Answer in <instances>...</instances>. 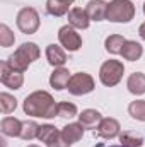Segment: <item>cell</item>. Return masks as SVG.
Wrapping results in <instances>:
<instances>
[{"label": "cell", "mask_w": 145, "mask_h": 147, "mask_svg": "<svg viewBox=\"0 0 145 147\" xmlns=\"http://www.w3.org/2000/svg\"><path fill=\"white\" fill-rule=\"evenodd\" d=\"M24 113L39 118H53L58 115V105L46 91H36L24 99Z\"/></svg>", "instance_id": "cell-1"}, {"label": "cell", "mask_w": 145, "mask_h": 147, "mask_svg": "<svg viewBox=\"0 0 145 147\" xmlns=\"http://www.w3.org/2000/svg\"><path fill=\"white\" fill-rule=\"evenodd\" d=\"M39 58V48L36 46V43H22L10 57H9V65L19 72L28 70V67Z\"/></svg>", "instance_id": "cell-2"}, {"label": "cell", "mask_w": 145, "mask_h": 147, "mask_svg": "<svg viewBox=\"0 0 145 147\" xmlns=\"http://www.w3.org/2000/svg\"><path fill=\"white\" fill-rule=\"evenodd\" d=\"M135 17V5L130 0H113L108 3L106 19L111 22H130Z\"/></svg>", "instance_id": "cell-3"}, {"label": "cell", "mask_w": 145, "mask_h": 147, "mask_svg": "<svg viewBox=\"0 0 145 147\" xmlns=\"http://www.w3.org/2000/svg\"><path fill=\"white\" fill-rule=\"evenodd\" d=\"M123 72H125V67L119 60H106L99 69V79L104 86L113 87L121 80Z\"/></svg>", "instance_id": "cell-4"}, {"label": "cell", "mask_w": 145, "mask_h": 147, "mask_svg": "<svg viewBox=\"0 0 145 147\" xmlns=\"http://www.w3.org/2000/svg\"><path fill=\"white\" fill-rule=\"evenodd\" d=\"M15 22H17V28H19L21 33L34 34L38 31V28H39V14L33 7H24V9L19 10Z\"/></svg>", "instance_id": "cell-5"}, {"label": "cell", "mask_w": 145, "mask_h": 147, "mask_svg": "<svg viewBox=\"0 0 145 147\" xmlns=\"http://www.w3.org/2000/svg\"><path fill=\"white\" fill-rule=\"evenodd\" d=\"M68 92L73 96H84V94H89L94 91V79L85 72H79L73 74L68 80V86H67Z\"/></svg>", "instance_id": "cell-6"}, {"label": "cell", "mask_w": 145, "mask_h": 147, "mask_svg": "<svg viewBox=\"0 0 145 147\" xmlns=\"http://www.w3.org/2000/svg\"><path fill=\"white\" fill-rule=\"evenodd\" d=\"M0 80L9 89H21L24 84V75L22 72L12 69L9 62H2L0 63Z\"/></svg>", "instance_id": "cell-7"}, {"label": "cell", "mask_w": 145, "mask_h": 147, "mask_svg": "<svg viewBox=\"0 0 145 147\" xmlns=\"http://www.w3.org/2000/svg\"><path fill=\"white\" fill-rule=\"evenodd\" d=\"M38 139L41 142H44L46 147H70L62 137V132L56 130L53 125H41L39 127V134Z\"/></svg>", "instance_id": "cell-8"}, {"label": "cell", "mask_w": 145, "mask_h": 147, "mask_svg": "<svg viewBox=\"0 0 145 147\" xmlns=\"http://www.w3.org/2000/svg\"><path fill=\"white\" fill-rule=\"evenodd\" d=\"M58 39L62 43L63 48H67L68 51H77L82 46V38L79 36V33L73 29L72 26H63L58 31Z\"/></svg>", "instance_id": "cell-9"}, {"label": "cell", "mask_w": 145, "mask_h": 147, "mask_svg": "<svg viewBox=\"0 0 145 147\" xmlns=\"http://www.w3.org/2000/svg\"><path fill=\"white\" fill-rule=\"evenodd\" d=\"M119 121L114 120V118H103L99 127H97V135L101 139H106V140H111L114 137L119 135Z\"/></svg>", "instance_id": "cell-10"}, {"label": "cell", "mask_w": 145, "mask_h": 147, "mask_svg": "<svg viewBox=\"0 0 145 147\" xmlns=\"http://www.w3.org/2000/svg\"><path fill=\"white\" fill-rule=\"evenodd\" d=\"M85 12L91 21H104L106 12H108V3L103 0H91V2H87Z\"/></svg>", "instance_id": "cell-11"}, {"label": "cell", "mask_w": 145, "mask_h": 147, "mask_svg": "<svg viewBox=\"0 0 145 147\" xmlns=\"http://www.w3.org/2000/svg\"><path fill=\"white\" fill-rule=\"evenodd\" d=\"M101 120H103V116H101V113L97 110H84L79 115V123L84 128H87V130L97 128L99 123H101Z\"/></svg>", "instance_id": "cell-12"}, {"label": "cell", "mask_w": 145, "mask_h": 147, "mask_svg": "<svg viewBox=\"0 0 145 147\" xmlns=\"http://www.w3.org/2000/svg\"><path fill=\"white\" fill-rule=\"evenodd\" d=\"M89 22H91V19H89V16H87L85 10H82V9H79V7L68 10V24H70L72 28L87 29V28H89Z\"/></svg>", "instance_id": "cell-13"}, {"label": "cell", "mask_w": 145, "mask_h": 147, "mask_svg": "<svg viewBox=\"0 0 145 147\" xmlns=\"http://www.w3.org/2000/svg\"><path fill=\"white\" fill-rule=\"evenodd\" d=\"M0 130L3 135L9 137H21V130H22V121L14 118V116H5L0 121Z\"/></svg>", "instance_id": "cell-14"}, {"label": "cell", "mask_w": 145, "mask_h": 147, "mask_svg": "<svg viewBox=\"0 0 145 147\" xmlns=\"http://www.w3.org/2000/svg\"><path fill=\"white\" fill-rule=\"evenodd\" d=\"M68 80H70V72H68L67 69H63V67L55 69L53 74L50 75V84H51V87L56 89V91L65 89V87L68 86Z\"/></svg>", "instance_id": "cell-15"}, {"label": "cell", "mask_w": 145, "mask_h": 147, "mask_svg": "<svg viewBox=\"0 0 145 147\" xmlns=\"http://www.w3.org/2000/svg\"><path fill=\"white\" fill-rule=\"evenodd\" d=\"M46 58H48V63L53 67H62L67 62V55L62 50V46H58V45H48L46 46Z\"/></svg>", "instance_id": "cell-16"}, {"label": "cell", "mask_w": 145, "mask_h": 147, "mask_svg": "<svg viewBox=\"0 0 145 147\" xmlns=\"http://www.w3.org/2000/svg\"><path fill=\"white\" fill-rule=\"evenodd\" d=\"M82 135H84V127L80 123H70V125L63 127V130H62V137L68 146L79 142L82 139Z\"/></svg>", "instance_id": "cell-17"}, {"label": "cell", "mask_w": 145, "mask_h": 147, "mask_svg": "<svg viewBox=\"0 0 145 147\" xmlns=\"http://www.w3.org/2000/svg\"><path fill=\"white\" fill-rule=\"evenodd\" d=\"M126 87L132 94L135 96H142L145 92V74L142 72H133L128 80H126Z\"/></svg>", "instance_id": "cell-18"}, {"label": "cell", "mask_w": 145, "mask_h": 147, "mask_svg": "<svg viewBox=\"0 0 145 147\" xmlns=\"http://www.w3.org/2000/svg\"><path fill=\"white\" fill-rule=\"evenodd\" d=\"M142 53H144V48L137 41H126L125 46H123V50H121L123 58L125 60H130V62H137L142 57Z\"/></svg>", "instance_id": "cell-19"}, {"label": "cell", "mask_w": 145, "mask_h": 147, "mask_svg": "<svg viewBox=\"0 0 145 147\" xmlns=\"http://www.w3.org/2000/svg\"><path fill=\"white\" fill-rule=\"evenodd\" d=\"M125 43H126V39L123 36H119V34H111V36H108L106 41H104V48H106V51L111 53V55H121V50H123Z\"/></svg>", "instance_id": "cell-20"}, {"label": "cell", "mask_w": 145, "mask_h": 147, "mask_svg": "<svg viewBox=\"0 0 145 147\" xmlns=\"http://www.w3.org/2000/svg\"><path fill=\"white\" fill-rule=\"evenodd\" d=\"M46 12L55 17L65 16L68 14V3H63L60 0H46Z\"/></svg>", "instance_id": "cell-21"}, {"label": "cell", "mask_w": 145, "mask_h": 147, "mask_svg": "<svg viewBox=\"0 0 145 147\" xmlns=\"http://www.w3.org/2000/svg\"><path fill=\"white\" fill-rule=\"evenodd\" d=\"M119 142L125 147H142L144 139L142 135H137L135 132H123L119 134Z\"/></svg>", "instance_id": "cell-22"}, {"label": "cell", "mask_w": 145, "mask_h": 147, "mask_svg": "<svg viewBox=\"0 0 145 147\" xmlns=\"http://www.w3.org/2000/svg\"><path fill=\"white\" fill-rule=\"evenodd\" d=\"M128 113L132 118H135L138 121H145V101H142V99L132 101L128 105Z\"/></svg>", "instance_id": "cell-23"}, {"label": "cell", "mask_w": 145, "mask_h": 147, "mask_svg": "<svg viewBox=\"0 0 145 147\" xmlns=\"http://www.w3.org/2000/svg\"><path fill=\"white\" fill-rule=\"evenodd\" d=\"M39 134V125L36 121H22V130H21V139L24 140H33Z\"/></svg>", "instance_id": "cell-24"}, {"label": "cell", "mask_w": 145, "mask_h": 147, "mask_svg": "<svg viewBox=\"0 0 145 147\" xmlns=\"http://www.w3.org/2000/svg\"><path fill=\"white\" fill-rule=\"evenodd\" d=\"M15 108H17L15 98L10 96V94H7V92H2L0 94V110H2V113L3 115H9V113H12Z\"/></svg>", "instance_id": "cell-25"}, {"label": "cell", "mask_w": 145, "mask_h": 147, "mask_svg": "<svg viewBox=\"0 0 145 147\" xmlns=\"http://www.w3.org/2000/svg\"><path fill=\"white\" fill-rule=\"evenodd\" d=\"M14 41H15V36L10 31V28L7 24H0V45L3 48H7V46H12Z\"/></svg>", "instance_id": "cell-26"}, {"label": "cell", "mask_w": 145, "mask_h": 147, "mask_svg": "<svg viewBox=\"0 0 145 147\" xmlns=\"http://www.w3.org/2000/svg\"><path fill=\"white\" fill-rule=\"evenodd\" d=\"M75 115H77V106L73 103H67V101L58 103V116H62V118H73Z\"/></svg>", "instance_id": "cell-27"}, {"label": "cell", "mask_w": 145, "mask_h": 147, "mask_svg": "<svg viewBox=\"0 0 145 147\" xmlns=\"http://www.w3.org/2000/svg\"><path fill=\"white\" fill-rule=\"evenodd\" d=\"M138 34H140V38H142V39H145V22H142V24H140V28H138Z\"/></svg>", "instance_id": "cell-28"}, {"label": "cell", "mask_w": 145, "mask_h": 147, "mask_svg": "<svg viewBox=\"0 0 145 147\" xmlns=\"http://www.w3.org/2000/svg\"><path fill=\"white\" fill-rule=\"evenodd\" d=\"M60 2H63V3H68V5H70L72 2H75V0H60Z\"/></svg>", "instance_id": "cell-29"}, {"label": "cell", "mask_w": 145, "mask_h": 147, "mask_svg": "<svg viewBox=\"0 0 145 147\" xmlns=\"http://www.w3.org/2000/svg\"><path fill=\"white\" fill-rule=\"evenodd\" d=\"M109 147H125V146H109Z\"/></svg>", "instance_id": "cell-30"}, {"label": "cell", "mask_w": 145, "mask_h": 147, "mask_svg": "<svg viewBox=\"0 0 145 147\" xmlns=\"http://www.w3.org/2000/svg\"><path fill=\"white\" fill-rule=\"evenodd\" d=\"M28 147H39V146H28Z\"/></svg>", "instance_id": "cell-31"}, {"label": "cell", "mask_w": 145, "mask_h": 147, "mask_svg": "<svg viewBox=\"0 0 145 147\" xmlns=\"http://www.w3.org/2000/svg\"><path fill=\"white\" fill-rule=\"evenodd\" d=\"M144 14H145V3H144Z\"/></svg>", "instance_id": "cell-32"}]
</instances>
